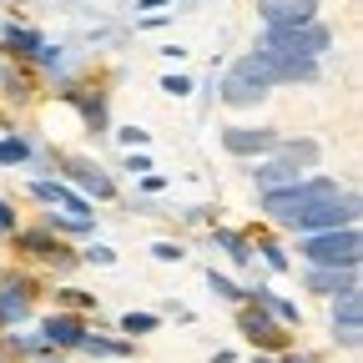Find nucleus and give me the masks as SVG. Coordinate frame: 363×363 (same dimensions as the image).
Masks as SVG:
<instances>
[{
  "mask_svg": "<svg viewBox=\"0 0 363 363\" xmlns=\"http://www.w3.org/2000/svg\"><path fill=\"white\" fill-rule=\"evenodd\" d=\"M262 51L267 56H283V61H313L318 51H328V30L323 26H267L262 35Z\"/></svg>",
  "mask_w": 363,
  "mask_h": 363,
  "instance_id": "f257e3e1",
  "label": "nucleus"
},
{
  "mask_svg": "<svg viewBox=\"0 0 363 363\" xmlns=\"http://www.w3.org/2000/svg\"><path fill=\"white\" fill-rule=\"evenodd\" d=\"M303 257L318 267H358V227H333L323 238H308Z\"/></svg>",
  "mask_w": 363,
  "mask_h": 363,
  "instance_id": "f03ea898",
  "label": "nucleus"
},
{
  "mask_svg": "<svg viewBox=\"0 0 363 363\" xmlns=\"http://www.w3.org/2000/svg\"><path fill=\"white\" fill-rule=\"evenodd\" d=\"M323 197H338V187H333L328 177H318V182H303V187L293 182L288 192H267V212L288 222V217H298L303 207H313V202H323Z\"/></svg>",
  "mask_w": 363,
  "mask_h": 363,
  "instance_id": "7ed1b4c3",
  "label": "nucleus"
},
{
  "mask_svg": "<svg viewBox=\"0 0 363 363\" xmlns=\"http://www.w3.org/2000/svg\"><path fill=\"white\" fill-rule=\"evenodd\" d=\"M348 217H353V197H323V202L303 207L298 217H288V227L293 233H333V227L348 222Z\"/></svg>",
  "mask_w": 363,
  "mask_h": 363,
  "instance_id": "20e7f679",
  "label": "nucleus"
},
{
  "mask_svg": "<svg viewBox=\"0 0 363 363\" xmlns=\"http://www.w3.org/2000/svg\"><path fill=\"white\" fill-rule=\"evenodd\" d=\"M318 0H257V16L267 26H308Z\"/></svg>",
  "mask_w": 363,
  "mask_h": 363,
  "instance_id": "39448f33",
  "label": "nucleus"
},
{
  "mask_svg": "<svg viewBox=\"0 0 363 363\" xmlns=\"http://www.w3.org/2000/svg\"><path fill=\"white\" fill-rule=\"evenodd\" d=\"M222 96H227V106H252V101H262V86L233 66V76L222 81Z\"/></svg>",
  "mask_w": 363,
  "mask_h": 363,
  "instance_id": "423d86ee",
  "label": "nucleus"
},
{
  "mask_svg": "<svg viewBox=\"0 0 363 363\" xmlns=\"http://www.w3.org/2000/svg\"><path fill=\"white\" fill-rule=\"evenodd\" d=\"M45 338L61 343V348H71V343H81V338H86V328L76 323V318H45Z\"/></svg>",
  "mask_w": 363,
  "mask_h": 363,
  "instance_id": "0eeeda50",
  "label": "nucleus"
},
{
  "mask_svg": "<svg viewBox=\"0 0 363 363\" xmlns=\"http://www.w3.org/2000/svg\"><path fill=\"white\" fill-rule=\"evenodd\" d=\"M272 142L267 131H227V152H238V157H247V152H262Z\"/></svg>",
  "mask_w": 363,
  "mask_h": 363,
  "instance_id": "6e6552de",
  "label": "nucleus"
},
{
  "mask_svg": "<svg viewBox=\"0 0 363 363\" xmlns=\"http://www.w3.org/2000/svg\"><path fill=\"white\" fill-rule=\"evenodd\" d=\"M0 318H6V323H21L26 318V293L21 288H11L6 298H0Z\"/></svg>",
  "mask_w": 363,
  "mask_h": 363,
  "instance_id": "1a4fd4ad",
  "label": "nucleus"
},
{
  "mask_svg": "<svg viewBox=\"0 0 363 363\" xmlns=\"http://www.w3.org/2000/svg\"><path fill=\"white\" fill-rule=\"evenodd\" d=\"M257 182H262L267 192H278V187H288V182H293V172H288V167H262Z\"/></svg>",
  "mask_w": 363,
  "mask_h": 363,
  "instance_id": "9d476101",
  "label": "nucleus"
},
{
  "mask_svg": "<svg viewBox=\"0 0 363 363\" xmlns=\"http://www.w3.org/2000/svg\"><path fill=\"white\" fill-rule=\"evenodd\" d=\"M81 348H91V353H116V358H121V353H131V343H116V338H91V333L81 338Z\"/></svg>",
  "mask_w": 363,
  "mask_h": 363,
  "instance_id": "9b49d317",
  "label": "nucleus"
},
{
  "mask_svg": "<svg viewBox=\"0 0 363 363\" xmlns=\"http://www.w3.org/2000/svg\"><path fill=\"white\" fill-rule=\"evenodd\" d=\"M242 333H247V338H272V328H267L262 313H242Z\"/></svg>",
  "mask_w": 363,
  "mask_h": 363,
  "instance_id": "f8f14e48",
  "label": "nucleus"
},
{
  "mask_svg": "<svg viewBox=\"0 0 363 363\" xmlns=\"http://www.w3.org/2000/svg\"><path fill=\"white\" fill-rule=\"evenodd\" d=\"M262 303H267V313H278L283 323H298V308H293L288 298H262Z\"/></svg>",
  "mask_w": 363,
  "mask_h": 363,
  "instance_id": "ddd939ff",
  "label": "nucleus"
},
{
  "mask_svg": "<svg viewBox=\"0 0 363 363\" xmlns=\"http://www.w3.org/2000/svg\"><path fill=\"white\" fill-rule=\"evenodd\" d=\"M152 328H157L152 313H126V333H152Z\"/></svg>",
  "mask_w": 363,
  "mask_h": 363,
  "instance_id": "4468645a",
  "label": "nucleus"
},
{
  "mask_svg": "<svg viewBox=\"0 0 363 363\" xmlns=\"http://www.w3.org/2000/svg\"><path fill=\"white\" fill-rule=\"evenodd\" d=\"M26 157H30L26 142H0V162H26Z\"/></svg>",
  "mask_w": 363,
  "mask_h": 363,
  "instance_id": "2eb2a0df",
  "label": "nucleus"
},
{
  "mask_svg": "<svg viewBox=\"0 0 363 363\" xmlns=\"http://www.w3.org/2000/svg\"><path fill=\"white\" fill-rule=\"evenodd\" d=\"M162 86H167V91H172V96H187V91H192V81H187V76H167V81H162Z\"/></svg>",
  "mask_w": 363,
  "mask_h": 363,
  "instance_id": "dca6fc26",
  "label": "nucleus"
},
{
  "mask_svg": "<svg viewBox=\"0 0 363 363\" xmlns=\"http://www.w3.org/2000/svg\"><path fill=\"white\" fill-rule=\"evenodd\" d=\"M86 262H96V267H106V262H116V257H111V247H91V252H86Z\"/></svg>",
  "mask_w": 363,
  "mask_h": 363,
  "instance_id": "f3484780",
  "label": "nucleus"
},
{
  "mask_svg": "<svg viewBox=\"0 0 363 363\" xmlns=\"http://www.w3.org/2000/svg\"><path fill=\"white\" fill-rule=\"evenodd\" d=\"M207 283H212V288H217L222 298H238V288H233V283H227V278H217V272H212V278H207Z\"/></svg>",
  "mask_w": 363,
  "mask_h": 363,
  "instance_id": "a211bd4d",
  "label": "nucleus"
},
{
  "mask_svg": "<svg viewBox=\"0 0 363 363\" xmlns=\"http://www.w3.org/2000/svg\"><path fill=\"white\" fill-rule=\"evenodd\" d=\"M121 142H126V147H142V142H147V131H136V126H126V131H121Z\"/></svg>",
  "mask_w": 363,
  "mask_h": 363,
  "instance_id": "6ab92c4d",
  "label": "nucleus"
},
{
  "mask_svg": "<svg viewBox=\"0 0 363 363\" xmlns=\"http://www.w3.org/2000/svg\"><path fill=\"white\" fill-rule=\"evenodd\" d=\"M157 257H162V262H177V257H182V252H177V247H172V242H157Z\"/></svg>",
  "mask_w": 363,
  "mask_h": 363,
  "instance_id": "aec40b11",
  "label": "nucleus"
},
{
  "mask_svg": "<svg viewBox=\"0 0 363 363\" xmlns=\"http://www.w3.org/2000/svg\"><path fill=\"white\" fill-rule=\"evenodd\" d=\"M40 363H51V358H40Z\"/></svg>",
  "mask_w": 363,
  "mask_h": 363,
  "instance_id": "412c9836",
  "label": "nucleus"
}]
</instances>
